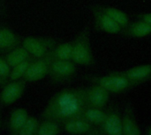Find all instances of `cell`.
Returning a JSON list of instances; mask_svg holds the SVG:
<instances>
[{
	"mask_svg": "<svg viewBox=\"0 0 151 135\" xmlns=\"http://www.w3.org/2000/svg\"><path fill=\"white\" fill-rule=\"evenodd\" d=\"M87 107L85 88H65L50 98L41 113V118L64 124L81 118Z\"/></svg>",
	"mask_w": 151,
	"mask_h": 135,
	"instance_id": "obj_1",
	"label": "cell"
},
{
	"mask_svg": "<svg viewBox=\"0 0 151 135\" xmlns=\"http://www.w3.org/2000/svg\"><path fill=\"white\" fill-rule=\"evenodd\" d=\"M83 79L103 87L111 94H122L139 86L118 70L111 71L104 76L87 75L83 76Z\"/></svg>",
	"mask_w": 151,
	"mask_h": 135,
	"instance_id": "obj_2",
	"label": "cell"
},
{
	"mask_svg": "<svg viewBox=\"0 0 151 135\" xmlns=\"http://www.w3.org/2000/svg\"><path fill=\"white\" fill-rule=\"evenodd\" d=\"M73 41L72 61L76 65L93 67L96 65V59L93 54L90 40V27L86 25L78 33Z\"/></svg>",
	"mask_w": 151,
	"mask_h": 135,
	"instance_id": "obj_3",
	"label": "cell"
},
{
	"mask_svg": "<svg viewBox=\"0 0 151 135\" xmlns=\"http://www.w3.org/2000/svg\"><path fill=\"white\" fill-rule=\"evenodd\" d=\"M77 74V65L72 60H53L50 65L48 76L53 85L65 84L73 80Z\"/></svg>",
	"mask_w": 151,
	"mask_h": 135,
	"instance_id": "obj_4",
	"label": "cell"
},
{
	"mask_svg": "<svg viewBox=\"0 0 151 135\" xmlns=\"http://www.w3.org/2000/svg\"><path fill=\"white\" fill-rule=\"evenodd\" d=\"M58 41L51 37L28 36L23 38L22 46L34 58H42L51 52Z\"/></svg>",
	"mask_w": 151,
	"mask_h": 135,
	"instance_id": "obj_5",
	"label": "cell"
},
{
	"mask_svg": "<svg viewBox=\"0 0 151 135\" xmlns=\"http://www.w3.org/2000/svg\"><path fill=\"white\" fill-rule=\"evenodd\" d=\"M90 11L93 15L94 28L96 31L109 34H119L121 33L122 27L104 13L98 7L97 4H91Z\"/></svg>",
	"mask_w": 151,
	"mask_h": 135,
	"instance_id": "obj_6",
	"label": "cell"
},
{
	"mask_svg": "<svg viewBox=\"0 0 151 135\" xmlns=\"http://www.w3.org/2000/svg\"><path fill=\"white\" fill-rule=\"evenodd\" d=\"M53 61L51 52L42 58H35L30 63L23 79L27 83H35L48 76L50 65Z\"/></svg>",
	"mask_w": 151,
	"mask_h": 135,
	"instance_id": "obj_7",
	"label": "cell"
},
{
	"mask_svg": "<svg viewBox=\"0 0 151 135\" xmlns=\"http://www.w3.org/2000/svg\"><path fill=\"white\" fill-rule=\"evenodd\" d=\"M100 134L122 135V112L118 105H111L106 109V116L99 128Z\"/></svg>",
	"mask_w": 151,
	"mask_h": 135,
	"instance_id": "obj_8",
	"label": "cell"
},
{
	"mask_svg": "<svg viewBox=\"0 0 151 135\" xmlns=\"http://www.w3.org/2000/svg\"><path fill=\"white\" fill-rule=\"evenodd\" d=\"M27 82L22 78L9 81L3 85L0 92V103L3 106H9L17 102L24 94Z\"/></svg>",
	"mask_w": 151,
	"mask_h": 135,
	"instance_id": "obj_9",
	"label": "cell"
},
{
	"mask_svg": "<svg viewBox=\"0 0 151 135\" xmlns=\"http://www.w3.org/2000/svg\"><path fill=\"white\" fill-rule=\"evenodd\" d=\"M85 97L88 107L105 109L110 101L111 93L103 87L91 83L89 87L85 88Z\"/></svg>",
	"mask_w": 151,
	"mask_h": 135,
	"instance_id": "obj_10",
	"label": "cell"
},
{
	"mask_svg": "<svg viewBox=\"0 0 151 135\" xmlns=\"http://www.w3.org/2000/svg\"><path fill=\"white\" fill-rule=\"evenodd\" d=\"M63 131L70 134H100L99 128L91 125L83 118H77L62 124Z\"/></svg>",
	"mask_w": 151,
	"mask_h": 135,
	"instance_id": "obj_11",
	"label": "cell"
},
{
	"mask_svg": "<svg viewBox=\"0 0 151 135\" xmlns=\"http://www.w3.org/2000/svg\"><path fill=\"white\" fill-rule=\"evenodd\" d=\"M122 133L124 135H141L142 134L131 102L126 103L124 106L122 112Z\"/></svg>",
	"mask_w": 151,
	"mask_h": 135,
	"instance_id": "obj_12",
	"label": "cell"
},
{
	"mask_svg": "<svg viewBox=\"0 0 151 135\" xmlns=\"http://www.w3.org/2000/svg\"><path fill=\"white\" fill-rule=\"evenodd\" d=\"M118 71L138 85L151 81V63L142 64Z\"/></svg>",
	"mask_w": 151,
	"mask_h": 135,
	"instance_id": "obj_13",
	"label": "cell"
},
{
	"mask_svg": "<svg viewBox=\"0 0 151 135\" xmlns=\"http://www.w3.org/2000/svg\"><path fill=\"white\" fill-rule=\"evenodd\" d=\"M23 38L14 33L12 29L0 27V54H5L22 44Z\"/></svg>",
	"mask_w": 151,
	"mask_h": 135,
	"instance_id": "obj_14",
	"label": "cell"
},
{
	"mask_svg": "<svg viewBox=\"0 0 151 135\" xmlns=\"http://www.w3.org/2000/svg\"><path fill=\"white\" fill-rule=\"evenodd\" d=\"M123 36L131 39H142L151 35V25L148 23L137 19L134 22H129V24L122 28L121 33Z\"/></svg>",
	"mask_w": 151,
	"mask_h": 135,
	"instance_id": "obj_15",
	"label": "cell"
},
{
	"mask_svg": "<svg viewBox=\"0 0 151 135\" xmlns=\"http://www.w3.org/2000/svg\"><path fill=\"white\" fill-rule=\"evenodd\" d=\"M28 116V112L25 108H17L12 111L7 124L9 134L12 135L19 134V132Z\"/></svg>",
	"mask_w": 151,
	"mask_h": 135,
	"instance_id": "obj_16",
	"label": "cell"
},
{
	"mask_svg": "<svg viewBox=\"0 0 151 135\" xmlns=\"http://www.w3.org/2000/svg\"><path fill=\"white\" fill-rule=\"evenodd\" d=\"M4 57L11 68L14 67L15 65H17L24 61H27L29 59H35L28 53V51L22 45L15 47L14 49L8 52L7 54H4Z\"/></svg>",
	"mask_w": 151,
	"mask_h": 135,
	"instance_id": "obj_17",
	"label": "cell"
},
{
	"mask_svg": "<svg viewBox=\"0 0 151 135\" xmlns=\"http://www.w3.org/2000/svg\"><path fill=\"white\" fill-rule=\"evenodd\" d=\"M97 5L104 13H106L112 20H114L117 24H119L122 28L126 27L129 24L130 19L128 15L125 11H121L120 9H118L113 6L103 5L99 4H97Z\"/></svg>",
	"mask_w": 151,
	"mask_h": 135,
	"instance_id": "obj_18",
	"label": "cell"
},
{
	"mask_svg": "<svg viewBox=\"0 0 151 135\" xmlns=\"http://www.w3.org/2000/svg\"><path fill=\"white\" fill-rule=\"evenodd\" d=\"M106 116V110L95 107H87L82 113L81 118L87 120L91 125L100 128Z\"/></svg>",
	"mask_w": 151,
	"mask_h": 135,
	"instance_id": "obj_19",
	"label": "cell"
},
{
	"mask_svg": "<svg viewBox=\"0 0 151 135\" xmlns=\"http://www.w3.org/2000/svg\"><path fill=\"white\" fill-rule=\"evenodd\" d=\"M40 121L37 135H56L63 131L62 124L47 119H42Z\"/></svg>",
	"mask_w": 151,
	"mask_h": 135,
	"instance_id": "obj_20",
	"label": "cell"
},
{
	"mask_svg": "<svg viewBox=\"0 0 151 135\" xmlns=\"http://www.w3.org/2000/svg\"><path fill=\"white\" fill-rule=\"evenodd\" d=\"M73 41H65L57 44L51 51L53 60H72Z\"/></svg>",
	"mask_w": 151,
	"mask_h": 135,
	"instance_id": "obj_21",
	"label": "cell"
},
{
	"mask_svg": "<svg viewBox=\"0 0 151 135\" xmlns=\"http://www.w3.org/2000/svg\"><path fill=\"white\" fill-rule=\"evenodd\" d=\"M34 59H29L27 61H24L17 65H15L14 67L11 68V72H10V76H9V81H14V80H19V79H22L30 65V63L32 62Z\"/></svg>",
	"mask_w": 151,
	"mask_h": 135,
	"instance_id": "obj_22",
	"label": "cell"
},
{
	"mask_svg": "<svg viewBox=\"0 0 151 135\" xmlns=\"http://www.w3.org/2000/svg\"><path fill=\"white\" fill-rule=\"evenodd\" d=\"M40 121L34 116H28L19 135H37Z\"/></svg>",
	"mask_w": 151,
	"mask_h": 135,
	"instance_id": "obj_23",
	"label": "cell"
},
{
	"mask_svg": "<svg viewBox=\"0 0 151 135\" xmlns=\"http://www.w3.org/2000/svg\"><path fill=\"white\" fill-rule=\"evenodd\" d=\"M11 72V67L4 59V56H0V76L5 83L9 81V76Z\"/></svg>",
	"mask_w": 151,
	"mask_h": 135,
	"instance_id": "obj_24",
	"label": "cell"
},
{
	"mask_svg": "<svg viewBox=\"0 0 151 135\" xmlns=\"http://www.w3.org/2000/svg\"><path fill=\"white\" fill-rule=\"evenodd\" d=\"M135 18L137 19L142 20L149 25H151V12H142V13H138L135 15Z\"/></svg>",
	"mask_w": 151,
	"mask_h": 135,
	"instance_id": "obj_25",
	"label": "cell"
},
{
	"mask_svg": "<svg viewBox=\"0 0 151 135\" xmlns=\"http://www.w3.org/2000/svg\"><path fill=\"white\" fill-rule=\"evenodd\" d=\"M5 9V0H0V10L4 11Z\"/></svg>",
	"mask_w": 151,
	"mask_h": 135,
	"instance_id": "obj_26",
	"label": "cell"
},
{
	"mask_svg": "<svg viewBox=\"0 0 151 135\" xmlns=\"http://www.w3.org/2000/svg\"><path fill=\"white\" fill-rule=\"evenodd\" d=\"M2 105L0 103V130H1V127H2V116H1V113H2Z\"/></svg>",
	"mask_w": 151,
	"mask_h": 135,
	"instance_id": "obj_27",
	"label": "cell"
},
{
	"mask_svg": "<svg viewBox=\"0 0 151 135\" xmlns=\"http://www.w3.org/2000/svg\"><path fill=\"white\" fill-rule=\"evenodd\" d=\"M4 83H6L4 81V79H3V78H2V76H0V86H3Z\"/></svg>",
	"mask_w": 151,
	"mask_h": 135,
	"instance_id": "obj_28",
	"label": "cell"
},
{
	"mask_svg": "<svg viewBox=\"0 0 151 135\" xmlns=\"http://www.w3.org/2000/svg\"><path fill=\"white\" fill-rule=\"evenodd\" d=\"M146 134H147L148 135H151V126H150V127H149L147 128Z\"/></svg>",
	"mask_w": 151,
	"mask_h": 135,
	"instance_id": "obj_29",
	"label": "cell"
},
{
	"mask_svg": "<svg viewBox=\"0 0 151 135\" xmlns=\"http://www.w3.org/2000/svg\"><path fill=\"white\" fill-rule=\"evenodd\" d=\"M0 13H3V12H2V11H1V10H0Z\"/></svg>",
	"mask_w": 151,
	"mask_h": 135,
	"instance_id": "obj_30",
	"label": "cell"
}]
</instances>
